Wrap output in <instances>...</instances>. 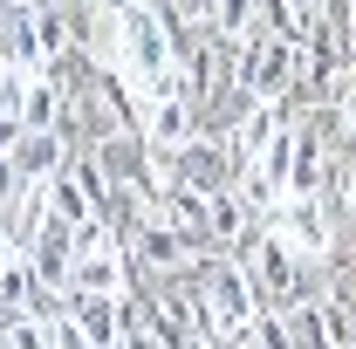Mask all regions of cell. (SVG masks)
Segmentation results:
<instances>
[{
  "instance_id": "obj_10",
  "label": "cell",
  "mask_w": 356,
  "mask_h": 349,
  "mask_svg": "<svg viewBox=\"0 0 356 349\" xmlns=\"http://www.w3.org/2000/svg\"><path fill=\"white\" fill-rule=\"evenodd\" d=\"M21 89H28V69L0 62V117H21Z\"/></svg>"
},
{
  "instance_id": "obj_3",
  "label": "cell",
  "mask_w": 356,
  "mask_h": 349,
  "mask_svg": "<svg viewBox=\"0 0 356 349\" xmlns=\"http://www.w3.org/2000/svg\"><path fill=\"white\" fill-rule=\"evenodd\" d=\"M267 226H274L309 267H329V254L343 247V226H336V213H329L322 199H281V206L267 213Z\"/></svg>"
},
{
  "instance_id": "obj_2",
  "label": "cell",
  "mask_w": 356,
  "mask_h": 349,
  "mask_svg": "<svg viewBox=\"0 0 356 349\" xmlns=\"http://www.w3.org/2000/svg\"><path fill=\"white\" fill-rule=\"evenodd\" d=\"M192 281H199V295L220 315V349H240L247 329H254V315H261V295H254L247 267L233 261V254H206V261L192 267Z\"/></svg>"
},
{
  "instance_id": "obj_1",
  "label": "cell",
  "mask_w": 356,
  "mask_h": 349,
  "mask_svg": "<svg viewBox=\"0 0 356 349\" xmlns=\"http://www.w3.org/2000/svg\"><path fill=\"white\" fill-rule=\"evenodd\" d=\"M233 261L247 267V281H254L261 308H274V315H281V308H295V302H309V295H322V288H315V274H322V267H309L288 240H281V233H274V226H267V219L240 240V247H233Z\"/></svg>"
},
{
  "instance_id": "obj_13",
  "label": "cell",
  "mask_w": 356,
  "mask_h": 349,
  "mask_svg": "<svg viewBox=\"0 0 356 349\" xmlns=\"http://www.w3.org/2000/svg\"><path fill=\"white\" fill-rule=\"evenodd\" d=\"M21 261V240H14V233H7V226H0V274H7V267Z\"/></svg>"
},
{
  "instance_id": "obj_12",
  "label": "cell",
  "mask_w": 356,
  "mask_h": 349,
  "mask_svg": "<svg viewBox=\"0 0 356 349\" xmlns=\"http://www.w3.org/2000/svg\"><path fill=\"white\" fill-rule=\"evenodd\" d=\"M21 137H28V124H21V117H0V151H7V158L21 151Z\"/></svg>"
},
{
  "instance_id": "obj_14",
  "label": "cell",
  "mask_w": 356,
  "mask_h": 349,
  "mask_svg": "<svg viewBox=\"0 0 356 349\" xmlns=\"http://www.w3.org/2000/svg\"><path fill=\"white\" fill-rule=\"evenodd\" d=\"M7 14H14V0H0V35H7Z\"/></svg>"
},
{
  "instance_id": "obj_8",
  "label": "cell",
  "mask_w": 356,
  "mask_h": 349,
  "mask_svg": "<svg viewBox=\"0 0 356 349\" xmlns=\"http://www.w3.org/2000/svg\"><path fill=\"white\" fill-rule=\"evenodd\" d=\"M42 192H48V213L62 219V226H89V219H96V206H89V192L76 185V172H55V178L42 185Z\"/></svg>"
},
{
  "instance_id": "obj_11",
  "label": "cell",
  "mask_w": 356,
  "mask_h": 349,
  "mask_svg": "<svg viewBox=\"0 0 356 349\" xmlns=\"http://www.w3.org/2000/svg\"><path fill=\"white\" fill-rule=\"evenodd\" d=\"M21 185H28V178H21V165H14V158L0 151V213H7V206L21 199Z\"/></svg>"
},
{
  "instance_id": "obj_5",
  "label": "cell",
  "mask_w": 356,
  "mask_h": 349,
  "mask_svg": "<svg viewBox=\"0 0 356 349\" xmlns=\"http://www.w3.org/2000/svg\"><path fill=\"white\" fill-rule=\"evenodd\" d=\"M69 158H76V137L69 131H28L21 151H14V165H21L28 185H48L55 172H69Z\"/></svg>"
},
{
  "instance_id": "obj_7",
  "label": "cell",
  "mask_w": 356,
  "mask_h": 349,
  "mask_svg": "<svg viewBox=\"0 0 356 349\" xmlns=\"http://www.w3.org/2000/svg\"><path fill=\"white\" fill-rule=\"evenodd\" d=\"M254 226H261V219H254V206H247V199H240L233 185L206 199V233H213V247H220V254H233V247H240V240H247Z\"/></svg>"
},
{
  "instance_id": "obj_9",
  "label": "cell",
  "mask_w": 356,
  "mask_h": 349,
  "mask_svg": "<svg viewBox=\"0 0 356 349\" xmlns=\"http://www.w3.org/2000/svg\"><path fill=\"white\" fill-rule=\"evenodd\" d=\"M254 21H261V0H213V21H206V28L226 35V42H240Z\"/></svg>"
},
{
  "instance_id": "obj_6",
  "label": "cell",
  "mask_w": 356,
  "mask_h": 349,
  "mask_svg": "<svg viewBox=\"0 0 356 349\" xmlns=\"http://www.w3.org/2000/svg\"><path fill=\"white\" fill-rule=\"evenodd\" d=\"M21 124L28 131H69V89L55 83V76H28V89H21Z\"/></svg>"
},
{
  "instance_id": "obj_4",
  "label": "cell",
  "mask_w": 356,
  "mask_h": 349,
  "mask_svg": "<svg viewBox=\"0 0 356 349\" xmlns=\"http://www.w3.org/2000/svg\"><path fill=\"white\" fill-rule=\"evenodd\" d=\"M233 178H240V165H233L226 137H206V131H199L192 144H178V151H172V185H192V192L213 199V192H226Z\"/></svg>"
}]
</instances>
